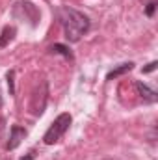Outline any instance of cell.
Here are the masks:
<instances>
[{
	"mask_svg": "<svg viewBox=\"0 0 158 160\" xmlns=\"http://www.w3.org/2000/svg\"><path fill=\"white\" fill-rule=\"evenodd\" d=\"M58 19L63 26V34H65V39L71 41V43H77L82 39L84 34H87L91 22L87 19V15H84L78 9H73L69 6H63L58 9Z\"/></svg>",
	"mask_w": 158,
	"mask_h": 160,
	"instance_id": "cell-1",
	"label": "cell"
},
{
	"mask_svg": "<svg viewBox=\"0 0 158 160\" xmlns=\"http://www.w3.org/2000/svg\"><path fill=\"white\" fill-rule=\"evenodd\" d=\"M71 123H73L71 114H67V112L60 114L56 119L50 123V127L47 128V132H45V136H43L45 145H54V143H58V142L65 136V132L69 130Z\"/></svg>",
	"mask_w": 158,
	"mask_h": 160,
	"instance_id": "cell-2",
	"label": "cell"
},
{
	"mask_svg": "<svg viewBox=\"0 0 158 160\" xmlns=\"http://www.w3.org/2000/svg\"><path fill=\"white\" fill-rule=\"evenodd\" d=\"M11 15L17 21L28 22L32 28H36L39 24V19H41V11L37 9V6L34 2H30V0H19V2H15V6L11 9Z\"/></svg>",
	"mask_w": 158,
	"mask_h": 160,
	"instance_id": "cell-3",
	"label": "cell"
},
{
	"mask_svg": "<svg viewBox=\"0 0 158 160\" xmlns=\"http://www.w3.org/2000/svg\"><path fill=\"white\" fill-rule=\"evenodd\" d=\"M47 99H48V86L45 80H41L37 84V88L34 89V95H32V102H30V110L34 116H41L43 110H45V104H47Z\"/></svg>",
	"mask_w": 158,
	"mask_h": 160,
	"instance_id": "cell-4",
	"label": "cell"
},
{
	"mask_svg": "<svg viewBox=\"0 0 158 160\" xmlns=\"http://www.w3.org/2000/svg\"><path fill=\"white\" fill-rule=\"evenodd\" d=\"M24 138H26V130H24L22 127H19V125H13V127H11V136H9V142L6 143V149H7V151L17 149Z\"/></svg>",
	"mask_w": 158,
	"mask_h": 160,
	"instance_id": "cell-5",
	"label": "cell"
},
{
	"mask_svg": "<svg viewBox=\"0 0 158 160\" xmlns=\"http://www.w3.org/2000/svg\"><path fill=\"white\" fill-rule=\"evenodd\" d=\"M136 89H138V93L141 95V99H143V101H147V102H156V101H158L156 91H155L153 88H149L147 84L138 82V84H136Z\"/></svg>",
	"mask_w": 158,
	"mask_h": 160,
	"instance_id": "cell-6",
	"label": "cell"
},
{
	"mask_svg": "<svg viewBox=\"0 0 158 160\" xmlns=\"http://www.w3.org/2000/svg\"><path fill=\"white\" fill-rule=\"evenodd\" d=\"M134 69V63L132 62H126V63H121V65H117L116 69H112L108 75H106V80H114L117 78V77H121V75H125V73H128V71H132Z\"/></svg>",
	"mask_w": 158,
	"mask_h": 160,
	"instance_id": "cell-7",
	"label": "cell"
},
{
	"mask_svg": "<svg viewBox=\"0 0 158 160\" xmlns=\"http://www.w3.org/2000/svg\"><path fill=\"white\" fill-rule=\"evenodd\" d=\"M15 34H17L15 26H4V30L0 34V47H7L11 41L15 39Z\"/></svg>",
	"mask_w": 158,
	"mask_h": 160,
	"instance_id": "cell-8",
	"label": "cell"
},
{
	"mask_svg": "<svg viewBox=\"0 0 158 160\" xmlns=\"http://www.w3.org/2000/svg\"><path fill=\"white\" fill-rule=\"evenodd\" d=\"M50 50H52V52H60V54H63L65 58L73 60V54H71V52L67 50V47H63V45H58V43H56V45H52V48H50Z\"/></svg>",
	"mask_w": 158,
	"mask_h": 160,
	"instance_id": "cell-9",
	"label": "cell"
},
{
	"mask_svg": "<svg viewBox=\"0 0 158 160\" xmlns=\"http://www.w3.org/2000/svg\"><path fill=\"white\" fill-rule=\"evenodd\" d=\"M155 8H156V0H147V4H145V15L147 17H153Z\"/></svg>",
	"mask_w": 158,
	"mask_h": 160,
	"instance_id": "cell-10",
	"label": "cell"
},
{
	"mask_svg": "<svg viewBox=\"0 0 158 160\" xmlns=\"http://www.w3.org/2000/svg\"><path fill=\"white\" fill-rule=\"evenodd\" d=\"M13 77H15V71H9L7 77H6V78H7V84H9V91H11V93H15V88H13Z\"/></svg>",
	"mask_w": 158,
	"mask_h": 160,
	"instance_id": "cell-11",
	"label": "cell"
},
{
	"mask_svg": "<svg viewBox=\"0 0 158 160\" xmlns=\"http://www.w3.org/2000/svg\"><path fill=\"white\" fill-rule=\"evenodd\" d=\"M156 65H158L156 62H151V63H149V65L143 69V73H151V71H155V69H156Z\"/></svg>",
	"mask_w": 158,
	"mask_h": 160,
	"instance_id": "cell-12",
	"label": "cell"
},
{
	"mask_svg": "<svg viewBox=\"0 0 158 160\" xmlns=\"http://www.w3.org/2000/svg\"><path fill=\"white\" fill-rule=\"evenodd\" d=\"M2 132H4V119L0 118V136H2Z\"/></svg>",
	"mask_w": 158,
	"mask_h": 160,
	"instance_id": "cell-13",
	"label": "cell"
},
{
	"mask_svg": "<svg viewBox=\"0 0 158 160\" xmlns=\"http://www.w3.org/2000/svg\"><path fill=\"white\" fill-rule=\"evenodd\" d=\"M21 160H34V155H26V157H22Z\"/></svg>",
	"mask_w": 158,
	"mask_h": 160,
	"instance_id": "cell-14",
	"label": "cell"
},
{
	"mask_svg": "<svg viewBox=\"0 0 158 160\" xmlns=\"http://www.w3.org/2000/svg\"><path fill=\"white\" fill-rule=\"evenodd\" d=\"M0 106H2V97H0Z\"/></svg>",
	"mask_w": 158,
	"mask_h": 160,
	"instance_id": "cell-15",
	"label": "cell"
}]
</instances>
